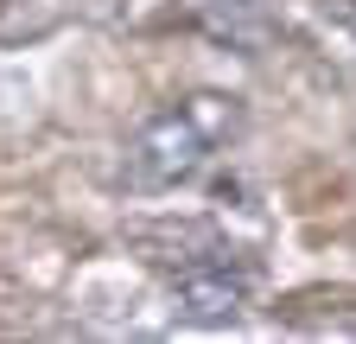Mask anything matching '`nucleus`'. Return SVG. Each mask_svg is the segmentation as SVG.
<instances>
[{"mask_svg": "<svg viewBox=\"0 0 356 344\" xmlns=\"http://www.w3.org/2000/svg\"><path fill=\"white\" fill-rule=\"evenodd\" d=\"M242 134H248L242 96H229V90H191V96L153 109L121 141V172H115V179L127 191H140V198L178 191V185H191L216 153H229Z\"/></svg>", "mask_w": 356, "mask_h": 344, "instance_id": "obj_1", "label": "nucleus"}, {"mask_svg": "<svg viewBox=\"0 0 356 344\" xmlns=\"http://www.w3.org/2000/svg\"><path fill=\"white\" fill-rule=\"evenodd\" d=\"M140 249L159 268V281L172 293V313L185 325H236L261 293V262L242 255L236 242H222L216 230H204V224L140 230Z\"/></svg>", "mask_w": 356, "mask_h": 344, "instance_id": "obj_2", "label": "nucleus"}, {"mask_svg": "<svg viewBox=\"0 0 356 344\" xmlns=\"http://www.w3.org/2000/svg\"><path fill=\"white\" fill-rule=\"evenodd\" d=\"M70 13H76V0H0V45L26 52L38 38H51Z\"/></svg>", "mask_w": 356, "mask_h": 344, "instance_id": "obj_3", "label": "nucleus"}, {"mask_svg": "<svg viewBox=\"0 0 356 344\" xmlns=\"http://www.w3.org/2000/svg\"><path fill=\"white\" fill-rule=\"evenodd\" d=\"M197 13L210 19L216 38H236V45H248V38L267 32V19H274V0H197Z\"/></svg>", "mask_w": 356, "mask_h": 344, "instance_id": "obj_4", "label": "nucleus"}, {"mask_svg": "<svg viewBox=\"0 0 356 344\" xmlns=\"http://www.w3.org/2000/svg\"><path fill=\"white\" fill-rule=\"evenodd\" d=\"M343 26H350V32H356V0H350V7H343Z\"/></svg>", "mask_w": 356, "mask_h": 344, "instance_id": "obj_5", "label": "nucleus"}]
</instances>
